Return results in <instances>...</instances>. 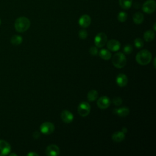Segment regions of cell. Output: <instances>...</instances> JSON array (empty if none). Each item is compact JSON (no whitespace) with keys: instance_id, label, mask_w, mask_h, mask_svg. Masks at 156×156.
<instances>
[{"instance_id":"f546056e","label":"cell","mask_w":156,"mask_h":156,"mask_svg":"<svg viewBox=\"0 0 156 156\" xmlns=\"http://www.w3.org/2000/svg\"><path fill=\"white\" fill-rule=\"evenodd\" d=\"M27 155L28 156H34V155H36V156H38V154L37 153H35V152H29L27 154Z\"/></svg>"},{"instance_id":"7c38bea8","label":"cell","mask_w":156,"mask_h":156,"mask_svg":"<svg viewBox=\"0 0 156 156\" xmlns=\"http://www.w3.org/2000/svg\"><path fill=\"white\" fill-rule=\"evenodd\" d=\"M61 119L63 122L68 124L73 121L74 119V116L71 112L67 110H65L62 111L61 113Z\"/></svg>"},{"instance_id":"ba28073f","label":"cell","mask_w":156,"mask_h":156,"mask_svg":"<svg viewBox=\"0 0 156 156\" xmlns=\"http://www.w3.org/2000/svg\"><path fill=\"white\" fill-rule=\"evenodd\" d=\"M11 151L10 144L3 140H0V156L8 155Z\"/></svg>"},{"instance_id":"83f0119b","label":"cell","mask_w":156,"mask_h":156,"mask_svg":"<svg viewBox=\"0 0 156 156\" xmlns=\"http://www.w3.org/2000/svg\"><path fill=\"white\" fill-rule=\"evenodd\" d=\"M89 52H90V54L91 55H96L98 54V48L96 47V46H91L90 48Z\"/></svg>"},{"instance_id":"d4e9b609","label":"cell","mask_w":156,"mask_h":156,"mask_svg":"<svg viewBox=\"0 0 156 156\" xmlns=\"http://www.w3.org/2000/svg\"><path fill=\"white\" fill-rule=\"evenodd\" d=\"M132 51H133V48L132 45H130V44H126L123 48V51L126 54H130L132 52Z\"/></svg>"},{"instance_id":"1f68e13d","label":"cell","mask_w":156,"mask_h":156,"mask_svg":"<svg viewBox=\"0 0 156 156\" xmlns=\"http://www.w3.org/2000/svg\"><path fill=\"white\" fill-rule=\"evenodd\" d=\"M9 155H10V156H12V155H15V156H16L17 155H16V154H14V153H12V154H9Z\"/></svg>"},{"instance_id":"836d02e7","label":"cell","mask_w":156,"mask_h":156,"mask_svg":"<svg viewBox=\"0 0 156 156\" xmlns=\"http://www.w3.org/2000/svg\"><path fill=\"white\" fill-rule=\"evenodd\" d=\"M1 19H0V25H1Z\"/></svg>"},{"instance_id":"603a6c76","label":"cell","mask_w":156,"mask_h":156,"mask_svg":"<svg viewBox=\"0 0 156 156\" xmlns=\"http://www.w3.org/2000/svg\"><path fill=\"white\" fill-rule=\"evenodd\" d=\"M117 18L120 22H124L127 18V14L125 12H120L117 16Z\"/></svg>"},{"instance_id":"e0dca14e","label":"cell","mask_w":156,"mask_h":156,"mask_svg":"<svg viewBox=\"0 0 156 156\" xmlns=\"http://www.w3.org/2000/svg\"><path fill=\"white\" fill-rule=\"evenodd\" d=\"M99 55L101 58L105 60H109L112 57L111 52L108 50L105 49H101L100 51L99 52Z\"/></svg>"},{"instance_id":"52a82bcc","label":"cell","mask_w":156,"mask_h":156,"mask_svg":"<svg viewBox=\"0 0 156 156\" xmlns=\"http://www.w3.org/2000/svg\"><path fill=\"white\" fill-rule=\"evenodd\" d=\"M55 129L54 125L50 122H44L42 123L40 127V132L45 135L52 133Z\"/></svg>"},{"instance_id":"7a4b0ae2","label":"cell","mask_w":156,"mask_h":156,"mask_svg":"<svg viewBox=\"0 0 156 156\" xmlns=\"http://www.w3.org/2000/svg\"><path fill=\"white\" fill-rule=\"evenodd\" d=\"M30 26V20L25 16L18 18L15 22V29L18 32H24L26 31L29 28Z\"/></svg>"},{"instance_id":"4dcf8cb0","label":"cell","mask_w":156,"mask_h":156,"mask_svg":"<svg viewBox=\"0 0 156 156\" xmlns=\"http://www.w3.org/2000/svg\"><path fill=\"white\" fill-rule=\"evenodd\" d=\"M122 132H123V133H127V128H126V127H123L122 129Z\"/></svg>"},{"instance_id":"d6a6232c","label":"cell","mask_w":156,"mask_h":156,"mask_svg":"<svg viewBox=\"0 0 156 156\" xmlns=\"http://www.w3.org/2000/svg\"><path fill=\"white\" fill-rule=\"evenodd\" d=\"M156 29H155V23H154V30H155Z\"/></svg>"},{"instance_id":"6da1fadb","label":"cell","mask_w":156,"mask_h":156,"mask_svg":"<svg viewBox=\"0 0 156 156\" xmlns=\"http://www.w3.org/2000/svg\"><path fill=\"white\" fill-rule=\"evenodd\" d=\"M135 59L138 64L141 65H146L151 61L152 54L148 50L143 49L137 53Z\"/></svg>"},{"instance_id":"7402d4cb","label":"cell","mask_w":156,"mask_h":156,"mask_svg":"<svg viewBox=\"0 0 156 156\" xmlns=\"http://www.w3.org/2000/svg\"><path fill=\"white\" fill-rule=\"evenodd\" d=\"M120 6L124 9H129L132 4V0H119Z\"/></svg>"},{"instance_id":"30bf717a","label":"cell","mask_w":156,"mask_h":156,"mask_svg":"<svg viewBox=\"0 0 156 156\" xmlns=\"http://www.w3.org/2000/svg\"><path fill=\"white\" fill-rule=\"evenodd\" d=\"M60 149L55 144L49 145L46 149V154L48 156H56L59 155Z\"/></svg>"},{"instance_id":"cb8c5ba5","label":"cell","mask_w":156,"mask_h":156,"mask_svg":"<svg viewBox=\"0 0 156 156\" xmlns=\"http://www.w3.org/2000/svg\"><path fill=\"white\" fill-rule=\"evenodd\" d=\"M134 44H135L136 48L140 49V48H141L143 46L144 42H143V40L141 39L140 38H136L134 40Z\"/></svg>"},{"instance_id":"2e32d148","label":"cell","mask_w":156,"mask_h":156,"mask_svg":"<svg viewBox=\"0 0 156 156\" xmlns=\"http://www.w3.org/2000/svg\"><path fill=\"white\" fill-rule=\"evenodd\" d=\"M129 109L126 107H123L119 108H116L113 112L120 117H125L129 114Z\"/></svg>"},{"instance_id":"8fae6325","label":"cell","mask_w":156,"mask_h":156,"mask_svg":"<svg viewBox=\"0 0 156 156\" xmlns=\"http://www.w3.org/2000/svg\"><path fill=\"white\" fill-rule=\"evenodd\" d=\"M107 48L113 52L118 51L121 48V44L120 43L116 40H110L108 41H107Z\"/></svg>"},{"instance_id":"3957f363","label":"cell","mask_w":156,"mask_h":156,"mask_svg":"<svg viewBox=\"0 0 156 156\" xmlns=\"http://www.w3.org/2000/svg\"><path fill=\"white\" fill-rule=\"evenodd\" d=\"M126 58L125 55L122 52H117L112 57V62L117 68H122L126 64Z\"/></svg>"},{"instance_id":"f1b7e54d","label":"cell","mask_w":156,"mask_h":156,"mask_svg":"<svg viewBox=\"0 0 156 156\" xmlns=\"http://www.w3.org/2000/svg\"><path fill=\"white\" fill-rule=\"evenodd\" d=\"M40 133H39L38 132H37V131L33 133V137H34V138H35V139H38V138L40 137Z\"/></svg>"},{"instance_id":"9a60e30c","label":"cell","mask_w":156,"mask_h":156,"mask_svg":"<svg viewBox=\"0 0 156 156\" xmlns=\"http://www.w3.org/2000/svg\"><path fill=\"white\" fill-rule=\"evenodd\" d=\"M112 140L116 143H119L122 141L125 138V133L122 131H118L113 133L112 136Z\"/></svg>"},{"instance_id":"9c48e42d","label":"cell","mask_w":156,"mask_h":156,"mask_svg":"<svg viewBox=\"0 0 156 156\" xmlns=\"http://www.w3.org/2000/svg\"><path fill=\"white\" fill-rule=\"evenodd\" d=\"M110 105V100L107 96H102L98 99L97 105L101 109H105Z\"/></svg>"},{"instance_id":"484cf974","label":"cell","mask_w":156,"mask_h":156,"mask_svg":"<svg viewBox=\"0 0 156 156\" xmlns=\"http://www.w3.org/2000/svg\"><path fill=\"white\" fill-rule=\"evenodd\" d=\"M88 34L87 32L85 29H81L79 32V37L80 39L85 40L87 37Z\"/></svg>"},{"instance_id":"ac0fdd59","label":"cell","mask_w":156,"mask_h":156,"mask_svg":"<svg viewBox=\"0 0 156 156\" xmlns=\"http://www.w3.org/2000/svg\"><path fill=\"white\" fill-rule=\"evenodd\" d=\"M144 20V15L141 12H136L133 16V21L136 24H140L143 23Z\"/></svg>"},{"instance_id":"4316f807","label":"cell","mask_w":156,"mask_h":156,"mask_svg":"<svg viewBox=\"0 0 156 156\" xmlns=\"http://www.w3.org/2000/svg\"><path fill=\"white\" fill-rule=\"evenodd\" d=\"M112 102H113L114 105H115L116 106H119V105H120L122 104V99L120 97H115L113 99Z\"/></svg>"},{"instance_id":"d6986e66","label":"cell","mask_w":156,"mask_h":156,"mask_svg":"<svg viewBox=\"0 0 156 156\" xmlns=\"http://www.w3.org/2000/svg\"><path fill=\"white\" fill-rule=\"evenodd\" d=\"M144 39L147 42H150L152 41L155 38V33L153 30H148L146 31L144 34Z\"/></svg>"},{"instance_id":"8992f818","label":"cell","mask_w":156,"mask_h":156,"mask_svg":"<svg viewBox=\"0 0 156 156\" xmlns=\"http://www.w3.org/2000/svg\"><path fill=\"white\" fill-rule=\"evenodd\" d=\"M107 41V37L104 32L98 34L94 38V44L98 48L103 47Z\"/></svg>"},{"instance_id":"44dd1931","label":"cell","mask_w":156,"mask_h":156,"mask_svg":"<svg viewBox=\"0 0 156 156\" xmlns=\"http://www.w3.org/2000/svg\"><path fill=\"white\" fill-rule=\"evenodd\" d=\"M98 97V93L95 90H90L87 94V99L89 101H94Z\"/></svg>"},{"instance_id":"4fadbf2b","label":"cell","mask_w":156,"mask_h":156,"mask_svg":"<svg viewBox=\"0 0 156 156\" xmlns=\"http://www.w3.org/2000/svg\"><path fill=\"white\" fill-rule=\"evenodd\" d=\"M91 18L88 15H82L79 20V24L83 28H86L90 26L91 24Z\"/></svg>"},{"instance_id":"5b68a950","label":"cell","mask_w":156,"mask_h":156,"mask_svg":"<svg viewBox=\"0 0 156 156\" xmlns=\"http://www.w3.org/2000/svg\"><path fill=\"white\" fill-rule=\"evenodd\" d=\"M156 9V4L154 0H147L142 5V10L144 12L151 14Z\"/></svg>"},{"instance_id":"277c9868","label":"cell","mask_w":156,"mask_h":156,"mask_svg":"<svg viewBox=\"0 0 156 156\" xmlns=\"http://www.w3.org/2000/svg\"><path fill=\"white\" fill-rule=\"evenodd\" d=\"M90 105L87 102H82L77 107L78 113L82 117L87 116L90 113Z\"/></svg>"},{"instance_id":"5bb4252c","label":"cell","mask_w":156,"mask_h":156,"mask_svg":"<svg viewBox=\"0 0 156 156\" xmlns=\"http://www.w3.org/2000/svg\"><path fill=\"white\" fill-rule=\"evenodd\" d=\"M116 82L121 87H125L128 82V79L127 76L123 73L119 74L116 78Z\"/></svg>"},{"instance_id":"ffe728a7","label":"cell","mask_w":156,"mask_h":156,"mask_svg":"<svg viewBox=\"0 0 156 156\" xmlns=\"http://www.w3.org/2000/svg\"><path fill=\"white\" fill-rule=\"evenodd\" d=\"M23 41V38L20 35H13L10 38V43L13 45H19Z\"/></svg>"}]
</instances>
